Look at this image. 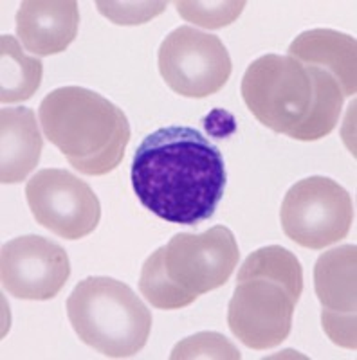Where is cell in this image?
I'll return each mask as SVG.
<instances>
[{
  "instance_id": "16",
  "label": "cell",
  "mask_w": 357,
  "mask_h": 360,
  "mask_svg": "<svg viewBox=\"0 0 357 360\" xmlns=\"http://www.w3.org/2000/svg\"><path fill=\"white\" fill-rule=\"evenodd\" d=\"M255 278L278 283L287 290L294 303L300 301L303 292V270L300 259L285 247L269 245L247 256L238 270L237 281Z\"/></svg>"
},
{
  "instance_id": "13",
  "label": "cell",
  "mask_w": 357,
  "mask_h": 360,
  "mask_svg": "<svg viewBox=\"0 0 357 360\" xmlns=\"http://www.w3.org/2000/svg\"><path fill=\"white\" fill-rule=\"evenodd\" d=\"M289 56L303 65L327 70L339 85L345 98L357 90V41L334 29H311L289 45Z\"/></svg>"
},
{
  "instance_id": "4",
  "label": "cell",
  "mask_w": 357,
  "mask_h": 360,
  "mask_svg": "<svg viewBox=\"0 0 357 360\" xmlns=\"http://www.w3.org/2000/svg\"><path fill=\"white\" fill-rule=\"evenodd\" d=\"M67 317L83 344L111 359H127L146 346L152 314L127 283L105 276L80 281L67 299Z\"/></svg>"
},
{
  "instance_id": "20",
  "label": "cell",
  "mask_w": 357,
  "mask_h": 360,
  "mask_svg": "<svg viewBox=\"0 0 357 360\" xmlns=\"http://www.w3.org/2000/svg\"><path fill=\"white\" fill-rule=\"evenodd\" d=\"M98 11L115 25H141L165 11L168 2H96Z\"/></svg>"
},
{
  "instance_id": "7",
  "label": "cell",
  "mask_w": 357,
  "mask_h": 360,
  "mask_svg": "<svg viewBox=\"0 0 357 360\" xmlns=\"http://www.w3.org/2000/svg\"><path fill=\"white\" fill-rule=\"evenodd\" d=\"M25 198L37 224L65 240L89 236L101 218V204L91 186L67 169L35 173L25 186Z\"/></svg>"
},
{
  "instance_id": "14",
  "label": "cell",
  "mask_w": 357,
  "mask_h": 360,
  "mask_svg": "<svg viewBox=\"0 0 357 360\" xmlns=\"http://www.w3.org/2000/svg\"><path fill=\"white\" fill-rule=\"evenodd\" d=\"M2 184H18L38 166L44 148L40 128L31 108H2L0 112Z\"/></svg>"
},
{
  "instance_id": "17",
  "label": "cell",
  "mask_w": 357,
  "mask_h": 360,
  "mask_svg": "<svg viewBox=\"0 0 357 360\" xmlns=\"http://www.w3.org/2000/svg\"><path fill=\"white\" fill-rule=\"evenodd\" d=\"M139 292L148 303L161 310H179L197 299V295L188 294L170 279L165 266V247H159L144 262L139 276Z\"/></svg>"
},
{
  "instance_id": "10",
  "label": "cell",
  "mask_w": 357,
  "mask_h": 360,
  "mask_svg": "<svg viewBox=\"0 0 357 360\" xmlns=\"http://www.w3.org/2000/svg\"><path fill=\"white\" fill-rule=\"evenodd\" d=\"M2 287L13 297L49 301L65 287L70 262L65 249L49 238L27 234L2 247Z\"/></svg>"
},
{
  "instance_id": "12",
  "label": "cell",
  "mask_w": 357,
  "mask_h": 360,
  "mask_svg": "<svg viewBox=\"0 0 357 360\" xmlns=\"http://www.w3.org/2000/svg\"><path fill=\"white\" fill-rule=\"evenodd\" d=\"M78 25L74 0H25L17 11V34L33 56L63 53L78 34Z\"/></svg>"
},
{
  "instance_id": "11",
  "label": "cell",
  "mask_w": 357,
  "mask_h": 360,
  "mask_svg": "<svg viewBox=\"0 0 357 360\" xmlns=\"http://www.w3.org/2000/svg\"><path fill=\"white\" fill-rule=\"evenodd\" d=\"M356 245H341L321 254L314 266L325 333L334 344L349 349H356Z\"/></svg>"
},
{
  "instance_id": "19",
  "label": "cell",
  "mask_w": 357,
  "mask_h": 360,
  "mask_svg": "<svg viewBox=\"0 0 357 360\" xmlns=\"http://www.w3.org/2000/svg\"><path fill=\"white\" fill-rule=\"evenodd\" d=\"M240 352L227 337L217 332H201L175 344L170 359H240Z\"/></svg>"
},
{
  "instance_id": "3",
  "label": "cell",
  "mask_w": 357,
  "mask_h": 360,
  "mask_svg": "<svg viewBox=\"0 0 357 360\" xmlns=\"http://www.w3.org/2000/svg\"><path fill=\"white\" fill-rule=\"evenodd\" d=\"M42 130L83 175H107L123 160L130 123L114 103L83 86H62L42 99Z\"/></svg>"
},
{
  "instance_id": "9",
  "label": "cell",
  "mask_w": 357,
  "mask_h": 360,
  "mask_svg": "<svg viewBox=\"0 0 357 360\" xmlns=\"http://www.w3.org/2000/svg\"><path fill=\"white\" fill-rule=\"evenodd\" d=\"M294 307L278 283L260 278L238 281L227 307V326L247 348H276L291 333Z\"/></svg>"
},
{
  "instance_id": "15",
  "label": "cell",
  "mask_w": 357,
  "mask_h": 360,
  "mask_svg": "<svg viewBox=\"0 0 357 360\" xmlns=\"http://www.w3.org/2000/svg\"><path fill=\"white\" fill-rule=\"evenodd\" d=\"M0 101L22 103L33 98L40 89L44 63L40 58L27 56L11 34L0 38Z\"/></svg>"
},
{
  "instance_id": "8",
  "label": "cell",
  "mask_w": 357,
  "mask_h": 360,
  "mask_svg": "<svg viewBox=\"0 0 357 360\" xmlns=\"http://www.w3.org/2000/svg\"><path fill=\"white\" fill-rule=\"evenodd\" d=\"M240 250L226 225H215L201 234L179 233L166 243L165 266L177 287L202 295L230 281Z\"/></svg>"
},
{
  "instance_id": "2",
  "label": "cell",
  "mask_w": 357,
  "mask_h": 360,
  "mask_svg": "<svg viewBox=\"0 0 357 360\" xmlns=\"http://www.w3.org/2000/svg\"><path fill=\"white\" fill-rule=\"evenodd\" d=\"M240 92L263 127L296 141L327 137L336 128L345 99L327 70L303 65L289 54L255 60L244 74Z\"/></svg>"
},
{
  "instance_id": "6",
  "label": "cell",
  "mask_w": 357,
  "mask_h": 360,
  "mask_svg": "<svg viewBox=\"0 0 357 360\" xmlns=\"http://www.w3.org/2000/svg\"><path fill=\"white\" fill-rule=\"evenodd\" d=\"M159 72L166 85L184 98H208L226 85L233 70L226 45L215 34L181 25L159 47Z\"/></svg>"
},
{
  "instance_id": "18",
  "label": "cell",
  "mask_w": 357,
  "mask_h": 360,
  "mask_svg": "<svg viewBox=\"0 0 357 360\" xmlns=\"http://www.w3.org/2000/svg\"><path fill=\"white\" fill-rule=\"evenodd\" d=\"M177 13L184 18L186 22L199 27L206 29H220L226 25L233 24L240 13L246 8V2H237V0H230V2H175Z\"/></svg>"
},
{
  "instance_id": "5",
  "label": "cell",
  "mask_w": 357,
  "mask_h": 360,
  "mask_svg": "<svg viewBox=\"0 0 357 360\" xmlns=\"http://www.w3.org/2000/svg\"><path fill=\"white\" fill-rule=\"evenodd\" d=\"M280 220L285 236L305 249L321 250L341 242L353 221L352 197L327 176L296 182L282 202Z\"/></svg>"
},
{
  "instance_id": "1",
  "label": "cell",
  "mask_w": 357,
  "mask_h": 360,
  "mask_svg": "<svg viewBox=\"0 0 357 360\" xmlns=\"http://www.w3.org/2000/svg\"><path fill=\"white\" fill-rule=\"evenodd\" d=\"M137 200L170 224L210 220L227 184L222 152L192 127H163L137 146L130 169Z\"/></svg>"
}]
</instances>
